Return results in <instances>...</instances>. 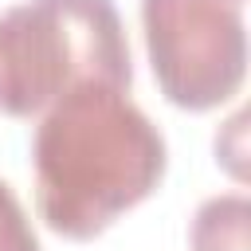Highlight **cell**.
<instances>
[{
	"label": "cell",
	"mask_w": 251,
	"mask_h": 251,
	"mask_svg": "<svg viewBox=\"0 0 251 251\" xmlns=\"http://www.w3.org/2000/svg\"><path fill=\"white\" fill-rule=\"evenodd\" d=\"M129 39L114 0H24L0 16V110L39 118L78 86L129 90Z\"/></svg>",
	"instance_id": "obj_2"
},
{
	"label": "cell",
	"mask_w": 251,
	"mask_h": 251,
	"mask_svg": "<svg viewBox=\"0 0 251 251\" xmlns=\"http://www.w3.org/2000/svg\"><path fill=\"white\" fill-rule=\"evenodd\" d=\"M141 27L161 94L192 114L239 94L247 27L239 0H141Z\"/></svg>",
	"instance_id": "obj_3"
},
{
	"label": "cell",
	"mask_w": 251,
	"mask_h": 251,
	"mask_svg": "<svg viewBox=\"0 0 251 251\" xmlns=\"http://www.w3.org/2000/svg\"><path fill=\"white\" fill-rule=\"evenodd\" d=\"M239 4H243V0H239Z\"/></svg>",
	"instance_id": "obj_6"
},
{
	"label": "cell",
	"mask_w": 251,
	"mask_h": 251,
	"mask_svg": "<svg viewBox=\"0 0 251 251\" xmlns=\"http://www.w3.org/2000/svg\"><path fill=\"white\" fill-rule=\"evenodd\" d=\"M0 251H43L20 196L0 180Z\"/></svg>",
	"instance_id": "obj_5"
},
{
	"label": "cell",
	"mask_w": 251,
	"mask_h": 251,
	"mask_svg": "<svg viewBox=\"0 0 251 251\" xmlns=\"http://www.w3.org/2000/svg\"><path fill=\"white\" fill-rule=\"evenodd\" d=\"M165 137L118 86H78L39 114L31 165L43 224L75 243L157 192Z\"/></svg>",
	"instance_id": "obj_1"
},
{
	"label": "cell",
	"mask_w": 251,
	"mask_h": 251,
	"mask_svg": "<svg viewBox=\"0 0 251 251\" xmlns=\"http://www.w3.org/2000/svg\"><path fill=\"white\" fill-rule=\"evenodd\" d=\"M247 220L251 204L239 192L204 200L192 216V251H247Z\"/></svg>",
	"instance_id": "obj_4"
}]
</instances>
